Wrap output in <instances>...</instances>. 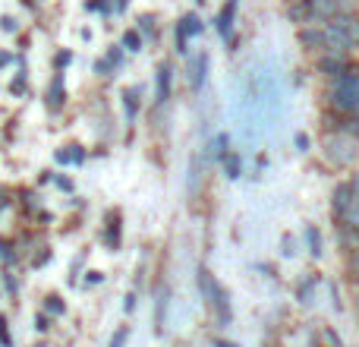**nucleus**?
<instances>
[{
  "instance_id": "nucleus-1",
  "label": "nucleus",
  "mask_w": 359,
  "mask_h": 347,
  "mask_svg": "<svg viewBox=\"0 0 359 347\" xmlns=\"http://www.w3.org/2000/svg\"><path fill=\"white\" fill-rule=\"evenodd\" d=\"M359 38V13H341V16L322 22V54H350L356 51Z\"/></svg>"
},
{
  "instance_id": "nucleus-2",
  "label": "nucleus",
  "mask_w": 359,
  "mask_h": 347,
  "mask_svg": "<svg viewBox=\"0 0 359 347\" xmlns=\"http://www.w3.org/2000/svg\"><path fill=\"white\" fill-rule=\"evenodd\" d=\"M328 107L347 117L359 111V63H350L341 76L328 79Z\"/></svg>"
},
{
  "instance_id": "nucleus-3",
  "label": "nucleus",
  "mask_w": 359,
  "mask_h": 347,
  "mask_svg": "<svg viewBox=\"0 0 359 347\" xmlns=\"http://www.w3.org/2000/svg\"><path fill=\"white\" fill-rule=\"evenodd\" d=\"M325 158L341 171L353 168L359 162V139L344 136V133H331V136L325 139Z\"/></svg>"
},
{
  "instance_id": "nucleus-4",
  "label": "nucleus",
  "mask_w": 359,
  "mask_h": 347,
  "mask_svg": "<svg viewBox=\"0 0 359 347\" xmlns=\"http://www.w3.org/2000/svg\"><path fill=\"white\" fill-rule=\"evenodd\" d=\"M198 287H202V294L208 297V306L215 310V319L221 325H227L230 322V297H227V291L217 284L215 275H211L205 266L198 268Z\"/></svg>"
},
{
  "instance_id": "nucleus-5",
  "label": "nucleus",
  "mask_w": 359,
  "mask_h": 347,
  "mask_svg": "<svg viewBox=\"0 0 359 347\" xmlns=\"http://www.w3.org/2000/svg\"><path fill=\"white\" fill-rule=\"evenodd\" d=\"M306 16H309V25H322L328 19L341 16V13H359L356 0H303Z\"/></svg>"
},
{
  "instance_id": "nucleus-6",
  "label": "nucleus",
  "mask_w": 359,
  "mask_h": 347,
  "mask_svg": "<svg viewBox=\"0 0 359 347\" xmlns=\"http://www.w3.org/2000/svg\"><path fill=\"white\" fill-rule=\"evenodd\" d=\"M350 54H318L316 57V70L325 76V79H334V76H341L344 70L350 67Z\"/></svg>"
},
{
  "instance_id": "nucleus-7",
  "label": "nucleus",
  "mask_w": 359,
  "mask_h": 347,
  "mask_svg": "<svg viewBox=\"0 0 359 347\" xmlns=\"http://www.w3.org/2000/svg\"><path fill=\"white\" fill-rule=\"evenodd\" d=\"M236 4L240 0H227V4L221 6V13H217L215 19V29L221 38H230V32H233V22H236Z\"/></svg>"
},
{
  "instance_id": "nucleus-8",
  "label": "nucleus",
  "mask_w": 359,
  "mask_h": 347,
  "mask_svg": "<svg viewBox=\"0 0 359 347\" xmlns=\"http://www.w3.org/2000/svg\"><path fill=\"white\" fill-rule=\"evenodd\" d=\"M170 79H174V67L161 63V67H158V79H155V105L158 107L170 98Z\"/></svg>"
},
{
  "instance_id": "nucleus-9",
  "label": "nucleus",
  "mask_w": 359,
  "mask_h": 347,
  "mask_svg": "<svg viewBox=\"0 0 359 347\" xmlns=\"http://www.w3.org/2000/svg\"><path fill=\"white\" fill-rule=\"evenodd\" d=\"M205 79H208V57L198 54L196 60H192V67H189V89L192 92H202Z\"/></svg>"
},
{
  "instance_id": "nucleus-10",
  "label": "nucleus",
  "mask_w": 359,
  "mask_h": 347,
  "mask_svg": "<svg viewBox=\"0 0 359 347\" xmlns=\"http://www.w3.org/2000/svg\"><path fill=\"white\" fill-rule=\"evenodd\" d=\"M297 38L309 54H322V25H303Z\"/></svg>"
},
{
  "instance_id": "nucleus-11",
  "label": "nucleus",
  "mask_w": 359,
  "mask_h": 347,
  "mask_svg": "<svg viewBox=\"0 0 359 347\" xmlns=\"http://www.w3.org/2000/svg\"><path fill=\"white\" fill-rule=\"evenodd\" d=\"M123 107H126V120H136L139 117V107H142V92L139 89H126L123 92Z\"/></svg>"
},
{
  "instance_id": "nucleus-12",
  "label": "nucleus",
  "mask_w": 359,
  "mask_h": 347,
  "mask_svg": "<svg viewBox=\"0 0 359 347\" xmlns=\"http://www.w3.org/2000/svg\"><path fill=\"white\" fill-rule=\"evenodd\" d=\"M337 224H341V228H347V230H353V234H359V196L350 202V209L337 218Z\"/></svg>"
},
{
  "instance_id": "nucleus-13",
  "label": "nucleus",
  "mask_w": 359,
  "mask_h": 347,
  "mask_svg": "<svg viewBox=\"0 0 359 347\" xmlns=\"http://www.w3.org/2000/svg\"><path fill=\"white\" fill-rule=\"evenodd\" d=\"M63 98H67V92H63V76L57 73L54 82H50V89H48V107L50 111H57V107L63 105Z\"/></svg>"
},
{
  "instance_id": "nucleus-14",
  "label": "nucleus",
  "mask_w": 359,
  "mask_h": 347,
  "mask_svg": "<svg viewBox=\"0 0 359 347\" xmlns=\"http://www.w3.org/2000/svg\"><path fill=\"white\" fill-rule=\"evenodd\" d=\"M104 240H107V247H114V249L120 247V211H111V215H107Z\"/></svg>"
},
{
  "instance_id": "nucleus-15",
  "label": "nucleus",
  "mask_w": 359,
  "mask_h": 347,
  "mask_svg": "<svg viewBox=\"0 0 359 347\" xmlns=\"http://www.w3.org/2000/svg\"><path fill=\"white\" fill-rule=\"evenodd\" d=\"M224 174H227V180H236L243 174V158H240V152H227L224 155Z\"/></svg>"
},
{
  "instance_id": "nucleus-16",
  "label": "nucleus",
  "mask_w": 359,
  "mask_h": 347,
  "mask_svg": "<svg viewBox=\"0 0 359 347\" xmlns=\"http://www.w3.org/2000/svg\"><path fill=\"white\" fill-rule=\"evenodd\" d=\"M227 152H230V136L227 133H217V136L211 139V158H215V162H224Z\"/></svg>"
},
{
  "instance_id": "nucleus-17",
  "label": "nucleus",
  "mask_w": 359,
  "mask_h": 347,
  "mask_svg": "<svg viewBox=\"0 0 359 347\" xmlns=\"http://www.w3.org/2000/svg\"><path fill=\"white\" fill-rule=\"evenodd\" d=\"M120 60H123V51H111V54H107L104 57V60H98V67H95V70H98V73L101 76H111V70H117L120 67Z\"/></svg>"
},
{
  "instance_id": "nucleus-18",
  "label": "nucleus",
  "mask_w": 359,
  "mask_h": 347,
  "mask_svg": "<svg viewBox=\"0 0 359 347\" xmlns=\"http://www.w3.org/2000/svg\"><path fill=\"white\" fill-rule=\"evenodd\" d=\"M180 22H183V29H186V35H189V38L202 35V19H198V13H186Z\"/></svg>"
},
{
  "instance_id": "nucleus-19",
  "label": "nucleus",
  "mask_w": 359,
  "mask_h": 347,
  "mask_svg": "<svg viewBox=\"0 0 359 347\" xmlns=\"http://www.w3.org/2000/svg\"><path fill=\"white\" fill-rule=\"evenodd\" d=\"M306 243H309V253L316 256H322V234H318V228H306Z\"/></svg>"
},
{
  "instance_id": "nucleus-20",
  "label": "nucleus",
  "mask_w": 359,
  "mask_h": 347,
  "mask_svg": "<svg viewBox=\"0 0 359 347\" xmlns=\"http://www.w3.org/2000/svg\"><path fill=\"white\" fill-rule=\"evenodd\" d=\"M57 162H73V164H79V162H86V152L79 149V145H69L67 152H57Z\"/></svg>"
},
{
  "instance_id": "nucleus-21",
  "label": "nucleus",
  "mask_w": 359,
  "mask_h": 347,
  "mask_svg": "<svg viewBox=\"0 0 359 347\" xmlns=\"http://www.w3.org/2000/svg\"><path fill=\"white\" fill-rule=\"evenodd\" d=\"M142 44H145L142 32L130 29V32H126V35H123V48H126V51H142Z\"/></svg>"
},
{
  "instance_id": "nucleus-22",
  "label": "nucleus",
  "mask_w": 359,
  "mask_h": 347,
  "mask_svg": "<svg viewBox=\"0 0 359 347\" xmlns=\"http://www.w3.org/2000/svg\"><path fill=\"white\" fill-rule=\"evenodd\" d=\"M316 284H318V275H309V278H306L303 284L297 287V297H299V303H309V291H312V287H316Z\"/></svg>"
},
{
  "instance_id": "nucleus-23",
  "label": "nucleus",
  "mask_w": 359,
  "mask_h": 347,
  "mask_svg": "<svg viewBox=\"0 0 359 347\" xmlns=\"http://www.w3.org/2000/svg\"><path fill=\"white\" fill-rule=\"evenodd\" d=\"M189 51V35H186L183 22H177V54H186Z\"/></svg>"
},
{
  "instance_id": "nucleus-24",
  "label": "nucleus",
  "mask_w": 359,
  "mask_h": 347,
  "mask_svg": "<svg viewBox=\"0 0 359 347\" xmlns=\"http://www.w3.org/2000/svg\"><path fill=\"white\" fill-rule=\"evenodd\" d=\"M136 32H145V35H155V16H151V13L139 16V29H136Z\"/></svg>"
},
{
  "instance_id": "nucleus-25",
  "label": "nucleus",
  "mask_w": 359,
  "mask_h": 347,
  "mask_svg": "<svg viewBox=\"0 0 359 347\" xmlns=\"http://www.w3.org/2000/svg\"><path fill=\"white\" fill-rule=\"evenodd\" d=\"M44 310H48L50 316H63V313H67V306L60 303V297H48V303H44Z\"/></svg>"
},
{
  "instance_id": "nucleus-26",
  "label": "nucleus",
  "mask_w": 359,
  "mask_h": 347,
  "mask_svg": "<svg viewBox=\"0 0 359 347\" xmlns=\"http://www.w3.org/2000/svg\"><path fill=\"white\" fill-rule=\"evenodd\" d=\"M126 338H130V329H126V325H120L117 335L111 338V344H107V347H123V344H126Z\"/></svg>"
},
{
  "instance_id": "nucleus-27",
  "label": "nucleus",
  "mask_w": 359,
  "mask_h": 347,
  "mask_svg": "<svg viewBox=\"0 0 359 347\" xmlns=\"http://www.w3.org/2000/svg\"><path fill=\"white\" fill-rule=\"evenodd\" d=\"M280 253L293 256V253H297V240H293V237H284V249H280Z\"/></svg>"
},
{
  "instance_id": "nucleus-28",
  "label": "nucleus",
  "mask_w": 359,
  "mask_h": 347,
  "mask_svg": "<svg viewBox=\"0 0 359 347\" xmlns=\"http://www.w3.org/2000/svg\"><path fill=\"white\" fill-rule=\"evenodd\" d=\"M101 281H104L101 272H86V284H101Z\"/></svg>"
},
{
  "instance_id": "nucleus-29",
  "label": "nucleus",
  "mask_w": 359,
  "mask_h": 347,
  "mask_svg": "<svg viewBox=\"0 0 359 347\" xmlns=\"http://www.w3.org/2000/svg\"><path fill=\"white\" fill-rule=\"evenodd\" d=\"M69 60H73V54H69V51H63V54H57V60H54V63H57V70H60V67H67Z\"/></svg>"
},
{
  "instance_id": "nucleus-30",
  "label": "nucleus",
  "mask_w": 359,
  "mask_h": 347,
  "mask_svg": "<svg viewBox=\"0 0 359 347\" xmlns=\"http://www.w3.org/2000/svg\"><path fill=\"white\" fill-rule=\"evenodd\" d=\"M0 344L10 347V335H6V322H4V316H0Z\"/></svg>"
},
{
  "instance_id": "nucleus-31",
  "label": "nucleus",
  "mask_w": 359,
  "mask_h": 347,
  "mask_svg": "<svg viewBox=\"0 0 359 347\" xmlns=\"http://www.w3.org/2000/svg\"><path fill=\"white\" fill-rule=\"evenodd\" d=\"M35 329H38V332H48V329H50V325H48V316H38V319H35Z\"/></svg>"
},
{
  "instance_id": "nucleus-32",
  "label": "nucleus",
  "mask_w": 359,
  "mask_h": 347,
  "mask_svg": "<svg viewBox=\"0 0 359 347\" xmlns=\"http://www.w3.org/2000/svg\"><path fill=\"white\" fill-rule=\"evenodd\" d=\"M297 145H299V152H306V149H309V136H303V133H299V136H297Z\"/></svg>"
},
{
  "instance_id": "nucleus-33",
  "label": "nucleus",
  "mask_w": 359,
  "mask_h": 347,
  "mask_svg": "<svg viewBox=\"0 0 359 347\" xmlns=\"http://www.w3.org/2000/svg\"><path fill=\"white\" fill-rule=\"evenodd\" d=\"M136 310V294H130V297H126V313H133Z\"/></svg>"
},
{
  "instance_id": "nucleus-34",
  "label": "nucleus",
  "mask_w": 359,
  "mask_h": 347,
  "mask_svg": "<svg viewBox=\"0 0 359 347\" xmlns=\"http://www.w3.org/2000/svg\"><path fill=\"white\" fill-rule=\"evenodd\" d=\"M57 186H60V190H73V183H69L67 177H57Z\"/></svg>"
},
{
  "instance_id": "nucleus-35",
  "label": "nucleus",
  "mask_w": 359,
  "mask_h": 347,
  "mask_svg": "<svg viewBox=\"0 0 359 347\" xmlns=\"http://www.w3.org/2000/svg\"><path fill=\"white\" fill-rule=\"evenodd\" d=\"M215 347H240V344H233V341H224V338H215Z\"/></svg>"
},
{
  "instance_id": "nucleus-36",
  "label": "nucleus",
  "mask_w": 359,
  "mask_h": 347,
  "mask_svg": "<svg viewBox=\"0 0 359 347\" xmlns=\"http://www.w3.org/2000/svg\"><path fill=\"white\" fill-rule=\"evenodd\" d=\"M4 29H6V32H16V22H13V19L6 16V19H4Z\"/></svg>"
},
{
  "instance_id": "nucleus-37",
  "label": "nucleus",
  "mask_w": 359,
  "mask_h": 347,
  "mask_svg": "<svg viewBox=\"0 0 359 347\" xmlns=\"http://www.w3.org/2000/svg\"><path fill=\"white\" fill-rule=\"evenodd\" d=\"M130 6V0H117V10H126Z\"/></svg>"
},
{
  "instance_id": "nucleus-38",
  "label": "nucleus",
  "mask_w": 359,
  "mask_h": 347,
  "mask_svg": "<svg viewBox=\"0 0 359 347\" xmlns=\"http://www.w3.org/2000/svg\"><path fill=\"white\" fill-rule=\"evenodd\" d=\"M4 63H10V54H0V67H4Z\"/></svg>"
},
{
  "instance_id": "nucleus-39",
  "label": "nucleus",
  "mask_w": 359,
  "mask_h": 347,
  "mask_svg": "<svg viewBox=\"0 0 359 347\" xmlns=\"http://www.w3.org/2000/svg\"><path fill=\"white\" fill-rule=\"evenodd\" d=\"M350 183H353V190L359 192V174H356V177H353V180H350Z\"/></svg>"
},
{
  "instance_id": "nucleus-40",
  "label": "nucleus",
  "mask_w": 359,
  "mask_h": 347,
  "mask_svg": "<svg viewBox=\"0 0 359 347\" xmlns=\"http://www.w3.org/2000/svg\"><path fill=\"white\" fill-rule=\"evenodd\" d=\"M356 306H359V287H356Z\"/></svg>"
},
{
  "instance_id": "nucleus-41",
  "label": "nucleus",
  "mask_w": 359,
  "mask_h": 347,
  "mask_svg": "<svg viewBox=\"0 0 359 347\" xmlns=\"http://www.w3.org/2000/svg\"><path fill=\"white\" fill-rule=\"evenodd\" d=\"M353 117H356V124H359V111H356V114H353Z\"/></svg>"
},
{
  "instance_id": "nucleus-42",
  "label": "nucleus",
  "mask_w": 359,
  "mask_h": 347,
  "mask_svg": "<svg viewBox=\"0 0 359 347\" xmlns=\"http://www.w3.org/2000/svg\"><path fill=\"white\" fill-rule=\"evenodd\" d=\"M196 4H205V0H196Z\"/></svg>"
},
{
  "instance_id": "nucleus-43",
  "label": "nucleus",
  "mask_w": 359,
  "mask_h": 347,
  "mask_svg": "<svg viewBox=\"0 0 359 347\" xmlns=\"http://www.w3.org/2000/svg\"><path fill=\"white\" fill-rule=\"evenodd\" d=\"M356 48H359V38H356Z\"/></svg>"
},
{
  "instance_id": "nucleus-44",
  "label": "nucleus",
  "mask_w": 359,
  "mask_h": 347,
  "mask_svg": "<svg viewBox=\"0 0 359 347\" xmlns=\"http://www.w3.org/2000/svg\"><path fill=\"white\" fill-rule=\"evenodd\" d=\"M356 243H359V234H356Z\"/></svg>"
}]
</instances>
